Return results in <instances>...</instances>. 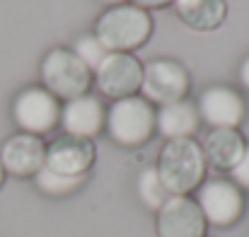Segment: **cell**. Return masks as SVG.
Returning a JSON list of instances; mask_svg holds the SVG:
<instances>
[{
  "label": "cell",
  "instance_id": "obj_1",
  "mask_svg": "<svg viewBox=\"0 0 249 237\" xmlns=\"http://www.w3.org/2000/svg\"><path fill=\"white\" fill-rule=\"evenodd\" d=\"M92 34L109 54H133L153 36V17L133 2L111 5L97 17Z\"/></svg>",
  "mask_w": 249,
  "mask_h": 237
},
{
  "label": "cell",
  "instance_id": "obj_2",
  "mask_svg": "<svg viewBox=\"0 0 249 237\" xmlns=\"http://www.w3.org/2000/svg\"><path fill=\"white\" fill-rule=\"evenodd\" d=\"M155 169L172 196H189L194 189L203 184L206 174V160L201 153V146L194 138L165 141Z\"/></svg>",
  "mask_w": 249,
  "mask_h": 237
},
{
  "label": "cell",
  "instance_id": "obj_3",
  "mask_svg": "<svg viewBox=\"0 0 249 237\" xmlns=\"http://www.w3.org/2000/svg\"><path fill=\"white\" fill-rule=\"evenodd\" d=\"M104 128L121 148H141L155 133V107L141 94L111 102L107 109Z\"/></svg>",
  "mask_w": 249,
  "mask_h": 237
},
{
  "label": "cell",
  "instance_id": "obj_4",
  "mask_svg": "<svg viewBox=\"0 0 249 237\" xmlns=\"http://www.w3.org/2000/svg\"><path fill=\"white\" fill-rule=\"evenodd\" d=\"M41 87L49 90L58 102H71L75 97H83L89 90L92 73L80 63V58L63 46L51 49L44 58H41Z\"/></svg>",
  "mask_w": 249,
  "mask_h": 237
},
{
  "label": "cell",
  "instance_id": "obj_5",
  "mask_svg": "<svg viewBox=\"0 0 249 237\" xmlns=\"http://www.w3.org/2000/svg\"><path fill=\"white\" fill-rule=\"evenodd\" d=\"M12 119L22 133L41 138L58 126L61 102L44 87H24L12 102Z\"/></svg>",
  "mask_w": 249,
  "mask_h": 237
},
{
  "label": "cell",
  "instance_id": "obj_6",
  "mask_svg": "<svg viewBox=\"0 0 249 237\" xmlns=\"http://www.w3.org/2000/svg\"><path fill=\"white\" fill-rule=\"evenodd\" d=\"M191 87L189 71L172 58H155L143 66V82H141V97L150 104H172L179 99H186Z\"/></svg>",
  "mask_w": 249,
  "mask_h": 237
},
{
  "label": "cell",
  "instance_id": "obj_7",
  "mask_svg": "<svg viewBox=\"0 0 249 237\" xmlns=\"http://www.w3.org/2000/svg\"><path fill=\"white\" fill-rule=\"evenodd\" d=\"M203 213L206 225L213 228H230L240 220L245 211V196L242 189L235 186L228 179H208L196 189L194 199Z\"/></svg>",
  "mask_w": 249,
  "mask_h": 237
},
{
  "label": "cell",
  "instance_id": "obj_8",
  "mask_svg": "<svg viewBox=\"0 0 249 237\" xmlns=\"http://www.w3.org/2000/svg\"><path fill=\"white\" fill-rule=\"evenodd\" d=\"M94 87L109 99H124L141 92L143 63L133 54H109L92 73Z\"/></svg>",
  "mask_w": 249,
  "mask_h": 237
},
{
  "label": "cell",
  "instance_id": "obj_9",
  "mask_svg": "<svg viewBox=\"0 0 249 237\" xmlns=\"http://www.w3.org/2000/svg\"><path fill=\"white\" fill-rule=\"evenodd\" d=\"M198 116L211 128H237L247 116V104L242 94L228 85H213L198 97Z\"/></svg>",
  "mask_w": 249,
  "mask_h": 237
},
{
  "label": "cell",
  "instance_id": "obj_10",
  "mask_svg": "<svg viewBox=\"0 0 249 237\" xmlns=\"http://www.w3.org/2000/svg\"><path fill=\"white\" fill-rule=\"evenodd\" d=\"M94 158H97V150L92 141L61 133L46 146L44 164L66 177H87L89 167L94 164Z\"/></svg>",
  "mask_w": 249,
  "mask_h": 237
},
{
  "label": "cell",
  "instance_id": "obj_11",
  "mask_svg": "<svg viewBox=\"0 0 249 237\" xmlns=\"http://www.w3.org/2000/svg\"><path fill=\"white\" fill-rule=\"evenodd\" d=\"M158 237H203L206 220L198 203L189 196H169L155 218Z\"/></svg>",
  "mask_w": 249,
  "mask_h": 237
},
{
  "label": "cell",
  "instance_id": "obj_12",
  "mask_svg": "<svg viewBox=\"0 0 249 237\" xmlns=\"http://www.w3.org/2000/svg\"><path fill=\"white\" fill-rule=\"evenodd\" d=\"M46 160V143L32 133H15L0 146V164L5 174L12 177H34Z\"/></svg>",
  "mask_w": 249,
  "mask_h": 237
},
{
  "label": "cell",
  "instance_id": "obj_13",
  "mask_svg": "<svg viewBox=\"0 0 249 237\" xmlns=\"http://www.w3.org/2000/svg\"><path fill=\"white\" fill-rule=\"evenodd\" d=\"M104 119H107L104 104L94 94L87 92V94L75 97V99H71V102H66L61 107L58 124L63 126V133H71V136L92 141L104 128Z\"/></svg>",
  "mask_w": 249,
  "mask_h": 237
},
{
  "label": "cell",
  "instance_id": "obj_14",
  "mask_svg": "<svg viewBox=\"0 0 249 237\" xmlns=\"http://www.w3.org/2000/svg\"><path fill=\"white\" fill-rule=\"evenodd\" d=\"M201 153L206 160V167L230 172L247 148V141L237 128H208L201 138Z\"/></svg>",
  "mask_w": 249,
  "mask_h": 237
},
{
  "label": "cell",
  "instance_id": "obj_15",
  "mask_svg": "<svg viewBox=\"0 0 249 237\" xmlns=\"http://www.w3.org/2000/svg\"><path fill=\"white\" fill-rule=\"evenodd\" d=\"M198 124H201L198 109L189 99H179V102L162 104L155 109V131L165 141L191 138L198 131Z\"/></svg>",
  "mask_w": 249,
  "mask_h": 237
},
{
  "label": "cell",
  "instance_id": "obj_16",
  "mask_svg": "<svg viewBox=\"0 0 249 237\" xmlns=\"http://www.w3.org/2000/svg\"><path fill=\"white\" fill-rule=\"evenodd\" d=\"M172 7L179 22L196 32H213L228 17L225 0H174Z\"/></svg>",
  "mask_w": 249,
  "mask_h": 237
},
{
  "label": "cell",
  "instance_id": "obj_17",
  "mask_svg": "<svg viewBox=\"0 0 249 237\" xmlns=\"http://www.w3.org/2000/svg\"><path fill=\"white\" fill-rule=\"evenodd\" d=\"M87 177H66V174H58L53 169H49L46 164L34 174V184L41 194L46 196H68L73 191H78L85 184Z\"/></svg>",
  "mask_w": 249,
  "mask_h": 237
},
{
  "label": "cell",
  "instance_id": "obj_18",
  "mask_svg": "<svg viewBox=\"0 0 249 237\" xmlns=\"http://www.w3.org/2000/svg\"><path fill=\"white\" fill-rule=\"evenodd\" d=\"M138 196H141L143 206L150 208V211H155V213L165 206L167 199L172 196L165 189V184H162V179H160V174H158L155 167H145L138 174Z\"/></svg>",
  "mask_w": 249,
  "mask_h": 237
},
{
  "label": "cell",
  "instance_id": "obj_19",
  "mask_svg": "<svg viewBox=\"0 0 249 237\" xmlns=\"http://www.w3.org/2000/svg\"><path fill=\"white\" fill-rule=\"evenodd\" d=\"M71 51L80 58V63H83L89 73H94V71L99 68V63L109 56V51L102 46V41H99L94 34H85V36H80Z\"/></svg>",
  "mask_w": 249,
  "mask_h": 237
},
{
  "label": "cell",
  "instance_id": "obj_20",
  "mask_svg": "<svg viewBox=\"0 0 249 237\" xmlns=\"http://www.w3.org/2000/svg\"><path fill=\"white\" fill-rule=\"evenodd\" d=\"M230 177H232V184L235 186L249 191V143H247V148H245V153H242V158H240V162L230 169Z\"/></svg>",
  "mask_w": 249,
  "mask_h": 237
},
{
  "label": "cell",
  "instance_id": "obj_21",
  "mask_svg": "<svg viewBox=\"0 0 249 237\" xmlns=\"http://www.w3.org/2000/svg\"><path fill=\"white\" fill-rule=\"evenodd\" d=\"M128 2H133V5H138V7H143V10H155V7L172 5L174 0H128Z\"/></svg>",
  "mask_w": 249,
  "mask_h": 237
},
{
  "label": "cell",
  "instance_id": "obj_22",
  "mask_svg": "<svg viewBox=\"0 0 249 237\" xmlns=\"http://www.w3.org/2000/svg\"><path fill=\"white\" fill-rule=\"evenodd\" d=\"M240 82H242V87L249 92V54L242 58V63H240Z\"/></svg>",
  "mask_w": 249,
  "mask_h": 237
},
{
  "label": "cell",
  "instance_id": "obj_23",
  "mask_svg": "<svg viewBox=\"0 0 249 237\" xmlns=\"http://www.w3.org/2000/svg\"><path fill=\"white\" fill-rule=\"evenodd\" d=\"M102 2H107L111 7V5H121V2H128V0H102Z\"/></svg>",
  "mask_w": 249,
  "mask_h": 237
},
{
  "label": "cell",
  "instance_id": "obj_24",
  "mask_svg": "<svg viewBox=\"0 0 249 237\" xmlns=\"http://www.w3.org/2000/svg\"><path fill=\"white\" fill-rule=\"evenodd\" d=\"M2 179H5V169H2V164H0V186H2Z\"/></svg>",
  "mask_w": 249,
  "mask_h": 237
}]
</instances>
